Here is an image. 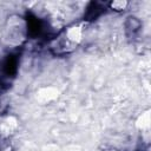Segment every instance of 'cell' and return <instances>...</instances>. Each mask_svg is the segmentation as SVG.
<instances>
[{
  "mask_svg": "<svg viewBox=\"0 0 151 151\" xmlns=\"http://www.w3.org/2000/svg\"><path fill=\"white\" fill-rule=\"evenodd\" d=\"M86 32L85 22H74L60 31L51 41V48L57 54H67L76 51L83 42Z\"/></svg>",
  "mask_w": 151,
  "mask_h": 151,
  "instance_id": "6da1fadb",
  "label": "cell"
},
{
  "mask_svg": "<svg viewBox=\"0 0 151 151\" xmlns=\"http://www.w3.org/2000/svg\"><path fill=\"white\" fill-rule=\"evenodd\" d=\"M28 33V22L19 17L12 15L5 24L4 27V38L9 45H19Z\"/></svg>",
  "mask_w": 151,
  "mask_h": 151,
  "instance_id": "7a4b0ae2",
  "label": "cell"
},
{
  "mask_svg": "<svg viewBox=\"0 0 151 151\" xmlns=\"http://www.w3.org/2000/svg\"><path fill=\"white\" fill-rule=\"evenodd\" d=\"M138 125L140 126L142 131H149V129H150V111H146L142 114V117L138 122Z\"/></svg>",
  "mask_w": 151,
  "mask_h": 151,
  "instance_id": "3957f363",
  "label": "cell"
},
{
  "mask_svg": "<svg viewBox=\"0 0 151 151\" xmlns=\"http://www.w3.org/2000/svg\"><path fill=\"white\" fill-rule=\"evenodd\" d=\"M127 2L126 1H112L110 2V7L111 9H114V11H123L127 7Z\"/></svg>",
  "mask_w": 151,
  "mask_h": 151,
  "instance_id": "277c9868",
  "label": "cell"
}]
</instances>
